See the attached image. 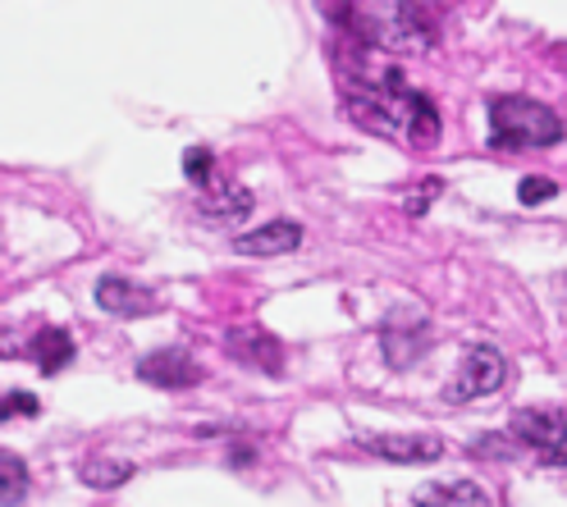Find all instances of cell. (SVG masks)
I'll return each mask as SVG.
<instances>
[{"instance_id": "6da1fadb", "label": "cell", "mask_w": 567, "mask_h": 507, "mask_svg": "<svg viewBox=\"0 0 567 507\" xmlns=\"http://www.w3.org/2000/svg\"><path fill=\"white\" fill-rule=\"evenodd\" d=\"M348 32L375 46L380 55H425L440 42L435 14L421 0H358Z\"/></svg>"}, {"instance_id": "7a4b0ae2", "label": "cell", "mask_w": 567, "mask_h": 507, "mask_svg": "<svg viewBox=\"0 0 567 507\" xmlns=\"http://www.w3.org/2000/svg\"><path fill=\"white\" fill-rule=\"evenodd\" d=\"M567 137V124L545 101L504 92L489 96V152H545Z\"/></svg>"}, {"instance_id": "3957f363", "label": "cell", "mask_w": 567, "mask_h": 507, "mask_svg": "<svg viewBox=\"0 0 567 507\" xmlns=\"http://www.w3.org/2000/svg\"><path fill=\"white\" fill-rule=\"evenodd\" d=\"M508 384V356L494 343H476L463 366H457V380L444 389V403H472V397H489Z\"/></svg>"}, {"instance_id": "277c9868", "label": "cell", "mask_w": 567, "mask_h": 507, "mask_svg": "<svg viewBox=\"0 0 567 507\" xmlns=\"http://www.w3.org/2000/svg\"><path fill=\"white\" fill-rule=\"evenodd\" d=\"M508 434L522 448L540 453L554 466L567 462V412L563 407H517L508 421Z\"/></svg>"}, {"instance_id": "5b68a950", "label": "cell", "mask_w": 567, "mask_h": 507, "mask_svg": "<svg viewBox=\"0 0 567 507\" xmlns=\"http://www.w3.org/2000/svg\"><path fill=\"white\" fill-rule=\"evenodd\" d=\"M380 343H384V361L389 366H412V361L431 348V330H425V320L412 315V311H399V315H389L384 320V330H380Z\"/></svg>"}, {"instance_id": "8992f818", "label": "cell", "mask_w": 567, "mask_h": 507, "mask_svg": "<svg viewBox=\"0 0 567 507\" xmlns=\"http://www.w3.org/2000/svg\"><path fill=\"white\" fill-rule=\"evenodd\" d=\"M137 375L147 384H156V389H193V384H202L206 371L184 348H156V352H147L137 361Z\"/></svg>"}, {"instance_id": "52a82bcc", "label": "cell", "mask_w": 567, "mask_h": 507, "mask_svg": "<svg viewBox=\"0 0 567 507\" xmlns=\"http://www.w3.org/2000/svg\"><path fill=\"white\" fill-rule=\"evenodd\" d=\"M362 448L384 462H440L444 457V439H435V434H367Z\"/></svg>"}, {"instance_id": "ba28073f", "label": "cell", "mask_w": 567, "mask_h": 507, "mask_svg": "<svg viewBox=\"0 0 567 507\" xmlns=\"http://www.w3.org/2000/svg\"><path fill=\"white\" fill-rule=\"evenodd\" d=\"M96 307L128 320V315L156 311V298H152V288H142V283H133V279H124V275H105V279L96 283Z\"/></svg>"}, {"instance_id": "9c48e42d", "label": "cell", "mask_w": 567, "mask_h": 507, "mask_svg": "<svg viewBox=\"0 0 567 507\" xmlns=\"http://www.w3.org/2000/svg\"><path fill=\"white\" fill-rule=\"evenodd\" d=\"M302 242V229L293 220H270V225H257L234 238V251L243 257H284V251H293Z\"/></svg>"}, {"instance_id": "30bf717a", "label": "cell", "mask_w": 567, "mask_h": 507, "mask_svg": "<svg viewBox=\"0 0 567 507\" xmlns=\"http://www.w3.org/2000/svg\"><path fill=\"white\" fill-rule=\"evenodd\" d=\"M412 507H494L476 480H425L412 494Z\"/></svg>"}, {"instance_id": "8fae6325", "label": "cell", "mask_w": 567, "mask_h": 507, "mask_svg": "<svg viewBox=\"0 0 567 507\" xmlns=\"http://www.w3.org/2000/svg\"><path fill=\"white\" fill-rule=\"evenodd\" d=\"M229 352H234L238 361H247V366L270 371V375H279V366H284V348H279V339L266 334V330H234V334H229Z\"/></svg>"}, {"instance_id": "7c38bea8", "label": "cell", "mask_w": 567, "mask_h": 507, "mask_svg": "<svg viewBox=\"0 0 567 507\" xmlns=\"http://www.w3.org/2000/svg\"><path fill=\"white\" fill-rule=\"evenodd\" d=\"M28 356L38 361L47 375H55V371H64L69 361H74V339H69L64 330H42V334H32Z\"/></svg>"}, {"instance_id": "4fadbf2b", "label": "cell", "mask_w": 567, "mask_h": 507, "mask_svg": "<svg viewBox=\"0 0 567 507\" xmlns=\"http://www.w3.org/2000/svg\"><path fill=\"white\" fill-rule=\"evenodd\" d=\"M247 206H252V197H247V188H238V184H210L202 197V210L220 215V220H243Z\"/></svg>"}, {"instance_id": "5bb4252c", "label": "cell", "mask_w": 567, "mask_h": 507, "mask_svg": "<svg viewBox=\"0 0 567 507\" xmlns=\"http://www.w3.org/2000/svg\"><path fill=\"white\" fill-rule=\"evenodd\" d=\"M28 498V466L14 453H0V507H14Z\"/></svg>"}, {"instance_id": "9a60e30c", "label": "cell", "mask_w": 567, "mask_h": 507, "mask_svg": "<svg viewBox=\"0 0 567 507\" xmlns=\"http://www.w3.org/2000/svg\"><path fill=\"white\" fill-rule=\"evenodd\" d=\"M128 476H133V462H105V457H96V462L83 466V480H87L92 489H115V485H124Z\"/></svg>"}, {"instance_id": "2e32d148", "label": "cell", "mask_w": 567, "mask_h": 507, "mask_svg": "<svg viewBox=\"0 0 567 507\" xmlns=\"http://www.w3.org/2000/svg\"><path fill=\"white\" fill-rule=\"evenodd\" d=\"M554 197H558V184H554V178H545V174L522 178V188H517L522 206H540V201H554Z\"/></svg>"}, {"instance_id": "e0dca14e", "label": "cell", "mask_w": 567, "mask_h": 507, "mask_svg": "<svg viewBox=\"0 0 567 507\" xmlns=\"http://www.w3.org/2000/svg\"><path fill=\"white\" fill-rule=\"evenodd\" d=\"M184 174L193 178L197 188H210V184H216V161H210L206 147H193V152L184 156Z\"/></svg>"}, {"instance_id": "ac0fdd59", "label": "cell", "mask_w": 567, "mask_h": 507, "mask_svg": "<svg viewBox=\"0 0 567 507\" xmlns=\"http://www.w3.org/2000/svg\"><path fill=\"white\" fill-rule=\"evenodd\" d=\"M42 412V403H38V397H32V393H6V397H0V421H14V416H38Z\"/></svg>"}, {"instance_id": "d6986e66", "label": "cell", "mask_w": 567, "mask_h": 507, "mask_svg": "<svg viewBox=\"0 0 567 507\" xmlns=\"http://www.w3.org/2000/svg\"><path fill=\"white\" fill-rule=\"evenodd\" d=\"M321 10H326V19L339 32H348L352 28V14H358V0H321Z\"/></svg>"}, {"instance_id": "ffe728a7", "label": "cell", "mask_w": 567, "mask_h": 507, "mask_svg": "<svg viewBox=\"0 0 567 507\" xmlns=\"http://www.w3.org/2000/svg\"><path fill=\"white\" fill-rule=\"evenodd\" d=\"M440 188H444L440 178H425L421 193H412V197H408V215H425V206H431V201L440 197Z\"/></svg>"}]
</instances>
